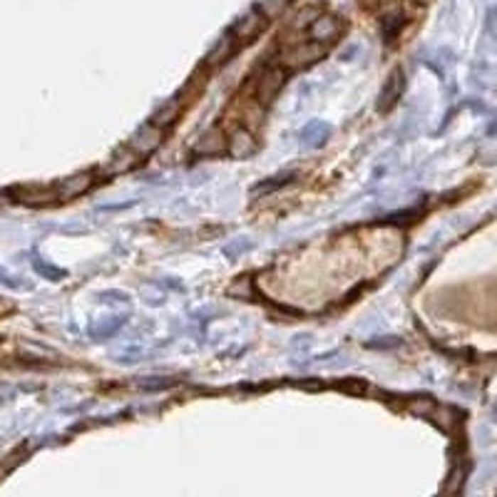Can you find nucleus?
Returning <instances> with one entry per match:
<instances>
[{
	"label": "nucleus",
	"mask_w": 497,
	"mask_h": 497,
	"mask_svg": "<svg viewBox=\"0 0 497 497\" xmlns=\"http://www.w3.org/2000/svg\"><path fill=\"white\" fill-rule=\"evenodd\" d=\"M284 5H286V0H264V3H261V13H264V15H276L281 8H284Z\"/></svg>",
	"instance_id": "nucleus-1"
}]
</instances>
